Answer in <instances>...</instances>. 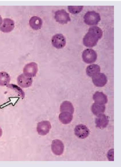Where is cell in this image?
Returning <instances> with one entry per match:
<instances>
[{
    "label": "cell",
    "instance_id": "obj_4",
    "mask_svg": "<svg viewBox=\"0 0 121 167\" xmlns=\"http://www.w3.org/2000/svg\"><path fill=\"white\" fill-rule=\"evenodd\" d=\"M97 57L96 52L92 49H88L85 50L82 54L83 61L88 64L94 63L96 61Z\"/></svg>",
    "mask_w": 121,
    "mask_h": 167
},
{
    "label": "cell",
    "instance_id": "obj_17",
    "mask_svg": "<svg viewBox=\"0 0 121 167\" xmlns=\"http://www.w3.org/2000/svg\"><path fill=\"white\" fill-rule=\"evenodd\" d=\"M100 68L99 65L93 64L88 66L86 69V73L89 77H92L95 75L99 73Z\"/></svg>",
    "mask_w": 121,
    "mask_h": 167
},
{
    "label": "cell",
    "instance_id": "obj_6",
    "mask_svg": "<svg viewBox=\"0 0 121 167\" xmlns=\"http://www.w3.org/2000/svg\"><path fill=\"white\" fill-rule=\"evenodd\" d=\"M53 46L57 49L63 48L66 45V41L64 36L61 34H57L54 35L51 39Z\"/></svg>",
    "mask_w": 121,
    "mask_h": 167
},
{
    "label": "cell",
    "instance_id": "obj_9",
    "mask_svg": "<svg viewBox=\"0 0 121 167\" xmlns=\"http://www.w3.org/2000/svg\"><path fill=\"white\" fill-rule=\"evenodd\" d=\"M92 81L96 86L102 87L106 84L108 80L106 76L104 73H99L92 77Z\"/></svg>",
    "mask_w": 121,
    "mask_h": 167
},
{
    "label": "cell",
    "instance_id": "obj_15",
    "mask_svg": "<svg viewBox=\"0 0 121 167\" xmlns=\"http://www.w3.org/2000/svg\"><path fill=\"white\" fill-rule=\"evenodd\" d=\"M29 23L31 27L33 29L37 30L41 28L43 22L40 17L34 16L31 17L29 20Z\"/></svg>",
    "mask_w": 121,
    "mask_h": 167
},
{
    "label": "cell",
    "instance_id": "obj_22",
    "mask_svg": "<svg viewBox=\"0 0 121 167\" xmlns=\"http://www.w3.org/2000/svg\"><path fill=\"white\" fill-rule=\"evenodd\" d=\"M68 9L69 11L73 14H76L80 12L82 10L83 6H68Z\"/></svg>",
    "mask_w": 121,
    "mask_h": 167
},
{
    "label": "cell",
    "instance_id": "obj_18",
    "mask_svg": "<svg viewBox=\"0 0 121 167\" xmlns=\"http://www.w3.org/2000/svg\"><path fill=\"white\" fill-rule=\"evenodd\" d=\"M60 111L61 112H68L73 114L74 112V108L73 104L70 102L65 101L61 104Z\"/></svg>",
    "mask_w": 121,
    "mask_h": 167
},
{
    "label": "cell",
    "instance_id": "obj_21",
    "mask_svg": "<svg viewBox=\"0 0 121 167\" xmlns=\"http://www.w3.org/2000/svg\"><path fill=\"white\" fill-rule=\"evenodd\" d=\"M6 86L12 89L17 93L19 96L22 98H24L25 94L22 90L17 85L13 84H9Z\"/></svg>",
    "mask_w": 121,
    "mask_h": 167
},
{
    "label": "cell",
    "instance_id": "obj_5",
    "mask_svg": "<svg viewBox=\"0 0 121 167\" xmlns=\"http://www.w3.org/2000/svg\"><path fill=\"white\" fill-rule=\"evenodd\" d=\"M37 71V64L35 62H31L25 66L23 71L25 75L32 78L36 76Z\"/></svg>",
    "mask_w": 121,
    "mask_h": 167
},
{
    "label": "cell",
    "instance_id": "obj_8",
    "mask_svg": "<svg viewBox=\"0 0 121 167\" xmlns=\"http://www.w3.org/2000/svg\"><path fill=\"white\" fill-rule=\"evenodd\" d=\"M51 128V124L49 121H42L38 123L37 130L39 134L45 135L48 133Z\"/></svg>",
    "mask_w": 121,
    "mask_h": 167
},
{
    "label": "cell",
    "instance_id": "obj_2",
    "mask_svg": "<svg viewBox=\"0 0 121 167\" xmlns=\"http://www.w3.org/2000/svg\"><path fill=\"white\" fill-rule=\"evenodd\" d=\"M84 21L86 24L89 25H96L101 20L99 14L94 11L87 12L84 17Z\"/></svg>",
    "mask_w": 121,
    "mask_h": 167
},
{
    "label": "cell",
    "instance_id": "obj_24",
    "mask_svg": "<svg viewBox=\"0 0 121 167\" xmlns=\"http://www.w3.org/2000/svg\"><path fill=\"white\" fill-rule=\"evenodd\" d=\"M2 23V17L0 15V26L1 25Z\"/></svg>",
    "mask_w": 121,
    "mask_h": 167
},
{
    "label": "cell",
    "instance_id": "obj_20",
    "mask_svg": "<svg viewBox=\"0 0 121 167\" xmlns=\"http://www.w3.org/2000/svg\"><path fill=\"white\" fill-rule=\"evenodd\" d=\"M10 81L9 75L4 71L0 72V86H3L8 84Z\"/></svg>",
    "mask_w": 121,
    "mask_h": 167
},
{
    "label": "cell",
    "instance_id": "obj_25",
    "mask_svg": "<svg viewBox=\"0 0 121 167\" xmlns=\"http://www.w3.org/2000/svg\"><path fill=\"white\" fill-rule=\"evenodd\" d=\"M2 129L0 127V137L2 136Z\"/></svg>",
    "mask_w": 121,
    "mask_h": 167
},
{
    "label": "cell",
    "instance_id": "obj_14",
    "mask_svg": "<svg viewBox=\"0 0 121 167\" xmlns=\"http://www.w3.org/2000/svg\"><path fill=\"white\" fill-rule=\"evenodd\" d=\"M93 99L95 103L101 105H105L108 101L107 96L101 92H96L93 95Z\"/></svg>",
    "mask_w": 121,
    "mask_h": 167
},
{
    "label": "cell",
    "instance_id": "obj_19",
    "mask_svg": "<svg viewBox=\"0 0 121 167\" xmlns=\"http://www.w3.org/2000/svg\"><path fill=\"white\" fill-rule=\"evenodd\" d=\"M91 109L93 113L97 116L103 113L105 110L106 107L104 105H101L95 102L92 105Z\"/></svg>",
    "mask_w": 121,
    "mask_h": 167
},
{
    "label": "cell",
    "instance_id": "obj_13",
    "mask_svg": "<svg viewBox=\"0 0 121 167\" xmlns=\"http://www.w3.org/2000/svg\"><path fill=\"white\" fill-rule=\"evenodd\" d=\"M14 27V21L10 19L6 18L3 19V24L0 27V30L4 33H9Z\"/></svg>",
    "mask_w": 121,
    "mask_h": 167
},
{
    "label": "cell",
    "instance_id": "obj_3",
    "mask_svg": "<svg viewBox=\"0 0 121 167\" xmlns=\"http://www.w3.org/2000/svg\"><path fill=\"white\" fill-rule=\"evenodd\" d=\"M54 18L56 21L61 24H67L71 21L69 13L63 9L56 11Z\"/></svg>",
    "mask_w": 121,
    "mask_h": 167
},
{
    "label": "cell",
    "instance_id": "obj_10",
    "mask_svg": "<svg viewBox=\"0 0 121 167\" xmlns=\"http://www.w3.org/2000/svg\"><path fill=\"white\" fill-rule=\"evenodd\" d=\"M51 149L52 152L55 155H61L64 152V144L61 140L58 139L54 140L52 142Z\"/></svg>",
    "mask_w": 121,
    "mask_h": 167
},
{
    "label": "cell",
    "instance_id": "obj_11",
    "mask_svg": "<svg viewBox=\"0 0 121 167\" xmlns=\"http://www.w3.org/2000/svg\"><path fill=\"white\" fill-rule=\"evenodd\" d=\"M17 82L18 85L21 87L27 88L31 85L33 83L32 78L27 77L23 73L18 77Z\"/></svg>",
    "mask_w": 121,
    "mask_h": 167
},
{
    "label": "cell",
    "instance_id": "obj_23",
    "mask_svg": "<svg viewBox=\"0 0 121 167\" xmlns=\"http://www.w3.org/2000/svg\"><path fill=\"white\" fill-rule=\"evenodd\" d=\"M107 157L109 161H114V149H111L108 151Z\"/></svg>",
    "mask_w": 121,
    "mask_h": 167
},
{
    "label": "cell",
    "instance_id": "obj_16",
    "mask_svg": "<svg viewBox=\"0 0 121 167\" xmlns=\"http://www.w3.org/2000/svg\"><path fill=\"white\" fill-rule=\"evenodd\" d=\"M73 118V114L68 112H61L59 116V120L64 124H67L70 123Z\"/></svg>",
    "mask_w": 121,
    "mask_h": 167
},
{
    "label": "cell",
    "instance_id": "obj_1",
    "mask_svg": "<svg viewBox=\"0 0 121 167\" xmlns=\"http://www.w3.org/2000/svg\"><path fill=\"white\" fill-rule=\"evenodd\" d=\"M103 35L101 29L97 26H93L90 27L87 33L84 37L83 43L88 47H92L96 46Z\"/></svg>",
    "mask_w": 121,
    "mask_h": 167
},
{
    "label": "cell",
    "instance_id": "obj_7",
    "mask_svg": "<svg viewBox=\"0 0 121 167\" xmlns=\"http://www.w3.org/2000/svg\"><path fill=\"white\" fill-rule=\"evenodd\" d=\"M74 130L76 136L81 139L86 138L90 133L89 129L86 126L83 124H79L76 125Z\"/></svg>",
    "mask_w": 121,
    "mask_h": 167
},
{
    "label": "cell",
    "instance_id": "obj_12",
    "mask_svg": "<svg viewBox=\"0 0 121 167\" xmlns=\"http://www.w3.org/2000/svg\"><path fill=\"white\" fill-rule=\"evenodd\" d=\"M97 116L95 120L96 127L100 128H103L106 127L109 122L108 116L103 113Z\"/></svg>",
    "mask_w": 121,
    "mask_h": 167
}]
</instances>
